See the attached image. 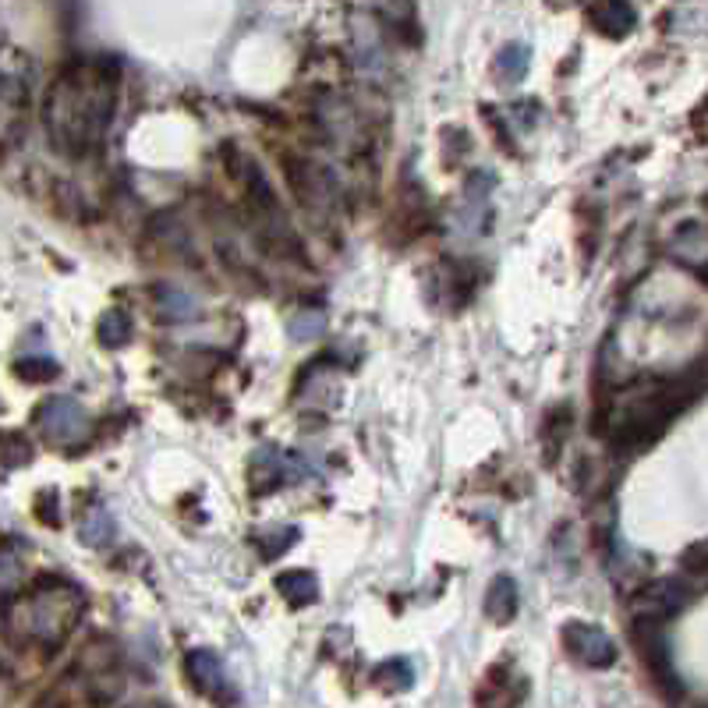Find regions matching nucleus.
<instances>
[{"label": "nucleus", "instance_id": "obj_23", "mask_svg": "<svg viewBox=\"0 0 708 708\" xmlns=\"http://www.w3.org/2000/svg\"><path fill=\"white\" fill-rule=\"evenodd\" d=\"M298 538V532H291V528H283V532H277V535H266L262 543H266V549H259L262 553V560H273V556H280L283 549H288L291 543Z\"/></svg>", "mask_w": 708, "mask_h": 708}, {"label": "nucleus", "instance_id": "obj_3", "mask_svg": "<svg viewBox=\"0 0 708 708\" xmlns=\"http://www.w3.org/2000/svg\"><path fill=\"white\" fill-rule=\"evenodd\" d=\"M32 426H36V432L43 436L46 443L75 447L78 440H86L89 415L72 397H46L40 408H36V415H32Z\"/></svg>", "mask_w": 708, "mask_h": 708}, {"label": "nucleus", "instance_id": "obj_12", "mask_svg": "<svg viewBox=\"0 0 708 708\" xmlns=\"http://www.w3.org/2000/svg\"><path fill=\"white\" fill-rule=\"evenodd\" d=\"M277 592L301 610V605H312L319 599V581L312 570H283V575H277Z\"/></svg>", "mask_w": 708, "mask_h": 708}, {"label": "nucleus", "instance_id": "obj_4", "mask_svg": "<svg viewBox=\"0 0 708 708\" xmlns=\"http://www.w3.org/2000/svg\"><path fill=\"white\" fill-rule=\"evenodd\" d=\"M564 648L592 669H605L616 663V642L602 627L584 620H570L564 627Z\"/></svg>", "mask_w": 708, "mask_h": 708}, {"label": "nucleus", "instance_id": "obj_24", "mask_svg": "<svg viewBox=\"0 0 708 708\" xmlns=\"http://www.w3.org/2000/svg\"><path fill=\"white\" fill-rule=\"evenodd\" d=\"M323 315H298L294 323H291V333L298 336V341H312V336L323 333Z\"/></svg>", "mask_w": 708, "mask_h": 708}, {"label": "nucleus", "instance_id": "obj_25", "mask_svg": "<svg viewBox=\"0 0 708 708\" xmlns=\"http://www.w3.org/2000/svg\"><path fill=\"white\" fill-rule=\"evenodd\" d=\"M131 708H167V705H160V701H146V705H131Z\"/></svg>", "mask_w": 708, "mask_h": 708}, {"label": "nucleus", "instance_id": "obj_7", "mask_svg": "<svg viewBox=\"0 0 708 708\" xmlns=\"http://www.w3.org/2000/svg\"><path fill=\"white\" fill-rule=\"evenodd\" d=\"M690 599V592L680 584V581H652L645 584L642 592L634 596V605H637V613H642L645 620H663L669 613H677L684 610Z\"/></svg>", "mask_w": 708, "mask_h": 708}, {"label": "nucleus", "instance_id": "obj_13", "mask_svg": "<svg viewBox=\"0 0 708 708\" xmlns=\"http://www.w3.org/2000/svg\"><path fill=\"white\" fill-rule=\"evenodd\" d=\"M288 475H291V464L288 458H280L277 450H266L251 461V485H256V493H269V489L280 485Z\"/></svg>", "mask_w": 708, "mask_h": 708}, {"label": "nucleus", "instance_id": "obj_1", "mask_svg": "<svg viewBox=\"0 0 708 708\" xmlns=\"http://www.w3.org/2000/svg\"><path fill=\"white\" fill-rule=\"evenodd\" d=\"M117 107V67L75 64L46 96V131L64 153L82 157L104 142Z\"/></svg>", "mask_w": 708, "mask_h": 708}, {"label": "nucleus", "instance_id": "obj_9", "mask_svg": "<svg viewBox=\"0 0 708 708\" xmlns=\"http://www.w3.org/2000/svg\"><path fill=\"white\" fill-rule=\"evenodd\" d=\"M634 8L627 4V0H599V4L592 8V25L599 32H605V36H627V32L634 29Z\"/></svg>", "mask_w": 708, "mask_h": 708}, {"label": "nucleus", "instance_id": "obj_8", "mask_svg": "<svg viewBox=\"0 0 708 708\" xmlns=\"http://www.w3.org/2000/svg\"><path fill=\"white\" fill-rule=\"evenodd\" d=\"M517 605H521L517 581L511 575H496L493 584H489V592H485V616L493 623H500V627H507V623L517 616Z\"/></svg>", "mask_w": 708, "mask_h": 708}, {"label": "nucleus", "instance_id": "obj_18", "mask_svg": "<svg viewBox=\"0 0 708 708\" xmlns=\"http://www.w3.org/2000/svg\"><path fill=\"white\" fill-rule=\"evenodd\" d=\"M570 426H575V415H570V408H553L546 415V421H543V443L549 440V458H556V453L564 450Z\"/></svg>", "mask_w": 708, "mask_h": 708}, {"label": "nucleus", "instance_id": "obj_11", "mask_svg": "<svg viewBox=\"0 0 708 708\" xmlns=\"http://www.w3.org/2000/svg\"><path fill=\"white\" fill-rule=\"evenodd\" d=\"M153 309L163 323H192L199 315V301L178 288H157L153 291Z\"/></svg>", "mask_w": 708, "mask_h": 708}, {"label": "nucleus", "instance_id": "obj_15", "mask_svg": "<svg viewBox=\"0 0 708 708\" xmlns=\"http://www.w3.org/2000/svg\"><path fill=\"white\" fill-rule=\"evenodd\" d=\"M131 319L125 312H107L96 326V341L104 347H125L131 341Z\"/></svg>", "mask_w": 708, "mask_h": 708}, {"label": "nucleus", "instance_id": "obj_19", "mask_svg": "<svg viewBox=\"0 0 708 708\" xmlns=\"http://www.w3.org/2000/svg\"><path fill=\"white\" fill-rule=\"evenodd\" d=\"M22 570H25V564H22L19 549H11V546L0 549V596H11L14 588L22 584Z\"/></svg>", "mask_w": 708, "mask_h": 708}, {"label": "nucleus", "instance_id": "obj_10", "mask_svg": "<svg viewBox=\"0 0 708 708\" xmlns=\"http://www.w3.org/2000/svg\"><path fill=\"white\" fill-rule=\"evenodd\" d=\"M517 705H521V684L503 666H496L485 677V687L479 695V708H517Z\"/></svg>", "mask_w": 708, "mask_h": 708}, {"label": "nucleus", "instance_id": "obj_5", "mask_svg": "<svg viewBox=\"0 0 708 708\" xmlns=\"http://www.w3.org/2000/svg\"><path fill=\"white\" fill-rule=\"evenodd\" d=\"M634 642H637V652H642V659L648 663V669L655 673V680L677 695L680 684H677V673H673V663H669V648H666V637L659 631V620L637 616V623H634Z\"/></svg>", "mask_w": 708, "mask_h": 708}, {"label": "nucleus", "instance_id": "obj_20", "mask_svg": "<svg viewBox=\"0 0 708 708\" xmlns=\"http://www.w3.org/2000/svg\"><path fill=\"white\" fill-rule=\"evenodd\" d=\"M32 458V443L29 436L11 429V432H0V461L4 464H25Z\"/></svg>", "mask_w": 708, "mask_h": 708}, {"label": "nucleus", "instance_id": "obj_16", "mask_svg": "<svg viewBox=\"0 0 708 708\" xmlns=\"http://www.w3.org/2000/svg\"><path fill=\"white\" fill-rule=\"evenodd\" d=\"M528 72V46L525 43H511L503 54L496 57V78L500 82H507V86H514V82H521Z\"/></svg>", "mask_w": 708, "mask_h": 708}, {"label": "nucleus", "instance_id": "obj_21", "mask_svg": "<svg viewBox=\"0 0 708 708\" xmlns=\"http://www.w3.org/2000/svg\"><path fill=\"white\" fill-rule=\"evenodd\" d=\"M14 373L22 379H54L57 376V365L50 358H29V362H19L14 365Z\"/></svg>", "mask_w": 708, "mask_h": 708}, {"label": "nucleus", "instance_id": "obj_22", "mask_svg": "<svg viewBox=\"0 0 708 708\" xmlns=\"http://www.w3.org/2000/svg\"><path fill=\"white\" fill-rule=\"evenodd\" d=\"M680 564H684V570H690V575H705V570H708V538H705V543H698V546H690L680 556Z\"/></svg>", "mask_w": 708, "mask_h": 708}, {"label": "nucleus", "instance_id": "obj_14", "mask_svg": "<svg viewBox=\"0 0 708 708\" xmlns=\"http://www.w3.org/2000/svg\"><path fill=\"white\" fill-rule=\"evenodd\" d=\"M373 680L386 690V695H397V690H408L415 684V669L408 659H386L376 666Z\"/></svg>", "mask_w": 708, "mask_h": 708}, {"label": "nucleus", "instance_id": "obj_17", "mask_svg": "<svg viewBox=\"0 0 708 708\" xmlns=\"http://www.w3.org/2000/svg\"><path fill=\"white\" fill-rule=\"evenodd\" d=\"M78 535H82V543H89V546H107V543H114V517L104 507H96L82 517Z\"/></svg>", "mask_w": 708, "mask_h": 708}, {"label": "nucleus", "instance_id": "obj_2", "mask_svg": "<svg viewBox=\"0 0 708 708\" xmlns=\"http://www.w3.org/2000/svg\"><path fill=\"white\" fill-rule=\"evenodd\" d=\"M82 613H86V596L78 584L64 578H43L8 610V631L22 642L57 648L75 631Z\"/></svg>", "mask_w": 708, "mask_h": 708}, {"label": "nucleus", "instance_id": "obj_6", "mask_svg": "<svg viewBox=\"0 0 708 708\" xmlns=\"http://www.w3.org/2000/svg\"><path fill=\"white\" fill-rule=\"evenodd\" d=\"M184 673H189L192 687L206 698H230V684H227V669L221 663V655L210 648H192L184 655Z\"/></svg>", "mask_w": 708, "mask_h": 708}]
</instances>
